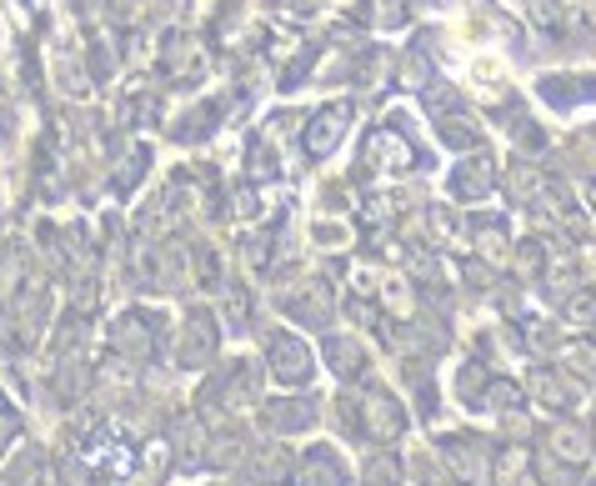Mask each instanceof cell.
I'll use <instances>...</instances> for the list:
<instances>
[{
  "label": "cell",
  "instance_id": "6da1fadb",
  "mask_svg": "<svg viewBox=\"0 0 596 486\" xmlns=\"http://www.w3.org/2000/svg\"><path fill=\"white\" fill-rule=\"evenodd\" d=\"M272 357H276V377L291 381V387L311 377V357H306L301 341H291V336H276V341H272Z\"/></svg>",
  "mask_w": 596,
  "mask_h": 486
},
{
  "label": "cell",
  "instance_id": "7a4b0ae2",
  "mask_svg": "<svg viewBox=\"0 0 596 486\" xmlns=\"http://www.w3.org/2000/svg\"><path fill=\"white\" fill-rule=\"evenodd\" d=\"M361 426H366L376 442H391V436L402 432V411L391 406L386 397H366V411H361Z\"/></svg>",
  "mask_w": 596,
  "mask_h": 486
},
{
  "label": "cell",
  "instance_id": "3957f363",
  "mask_svg": "<svg viewBox=\"0 0 596 486\" xmlns=\"http://www.w3.org/2000/svg\"><path fill=\"white\" fill-rule=\"evenodd\" d=\"M211 346H216V336H211V321L201 311L185 321V341H181V361L185 367H201V361L211 357Z\"/></svg>",
  "mask_w": 596,
  "mask_h": 486
},
{
  "label": "cell",
  "instance_id": "277c9868",
  "mask_svg": "<svg viewBox=\"0 0 596 486\" xmlns=\"http://www.w3.org/2000/svg\"><path fill=\"white\" fill-rule=\"evenodd\" d=\"M266 416H272V426H276V432H301V426H311V416H316V411L306 406V401H281V406H272V411H266Z\"/></svg>",
  "mask_w": 596,
  "mask_h": 486
},
{
  "label": "cell",
  "instance_id": "5b68a950",
  "mask_svg": "<svg viewBox=\"0 0 596 486\" xmlns=\"http://www.w3.org/2000/svg\"><path fill=\"white\" fill-rule=\"evenodd\" d=\"M546 442L556 446V456H562V462H582V456H586V436L576 432V426H556Z\"/></svg>",
  "mask_w": 596,
  "mask_h": 486
},
{
  "label": "cell",
  "instance_id": "8992f818",
  "mask_svg": "<svg viewBox=\"0 0 596 486\" xmlns=\"http://www.w3.org/2000/svg\"><path fill=\"white\" fill-rule=\"evenodd\" d=\"M306 486H341V466L316 452L311 462H306Z\"/></svg>",
  "mask_w": 596,
  "mask_h": 486
},
{
  "label": "cell",
  "instance_id": "52a82bcc",
  "mask_svg": "<svg viewBox=\"0 0 596 486\" xmlns=\"http://www.w3.org/2000/svg\"><path fill=\"white\" fill-rule=\"evenodd\" d=\"M366 486H396V462H391V456H376V462L366 466Z\"/></svg>",
  "mask_w": 596,
  "mask_h": 486
},
{
  "label": "cell",
  "instance_id": "ba28073f",
  "mask_svg": "<svg viewBox=\"0 0 596 486\" xmlns=\"http://www.w3.org/2000/svg\"><path fill=\"white\" fill-rule=\"evenodd\" d=\"M11 432H15L11 422H0V452H6V442H11Z\"/></svg>",
  "mask_w": 596,
  "mask_h": 486
}]
</instances>
